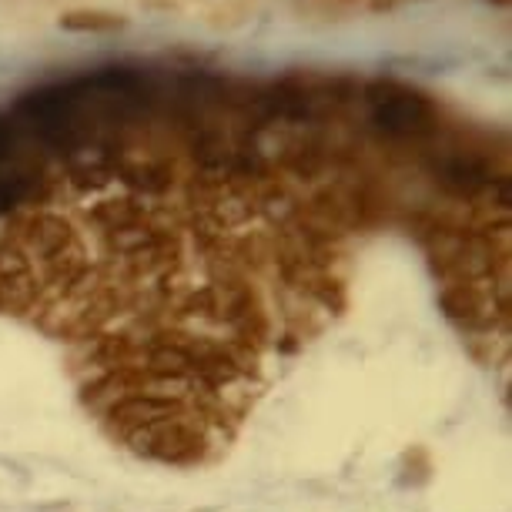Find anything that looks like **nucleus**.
Here are the masks:
<instances>
[{"mask_svg": "<svg viewBox=\"0 0 512 512\" xmlns=\"http://www.w3.org/2000/svg\"><path fill=\"white\" fill-rule=\"evenodd\" d=\"M178 412H188V402L181 399V395L154 389V382H151L148 389L128 392V395H121L118 402H111L108 409L101 412V419H104V432H108V436L128 439L131 432H138L158 419H168V415H178Z\"/></svg>", "mask_w": 512, "mask_h": 512, "instance_id": "f03ea898", "label": "nucleus"}, {"mask_svg": "<svg viewBox=\"0 0 512 512\" xmlns=\"http://www.w3.org/2000/svg\"><path fill=\"white\" fill-rule=\"evenodd\" d=\"M211 436L215 432L188 409L144 425V429L131 432L124 442H128V449L138 459L161 462V466H198V462L208 459V449L215 446Z\"/></svg>", "mask_w": 512, "mask_h": 512, "instance_id": "f257e3e1", "label": "nucleus"}, {"mask_svg": "<svg viewBox=\"0 0 512 512\" xmlns=\"http://www.w3.org/2000/svg\"><path fill=\"white\" fill-rule=\"evenodd\" d=\"M67 27H114L118 21L108 14H77V17H67L64 21Z\"/></svg>", "mask_w": 512, "mask_h": 512, "instance_id": "7ed1b4c3", "label": "nucleus"}]
</instances>
